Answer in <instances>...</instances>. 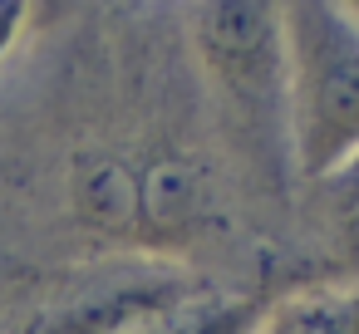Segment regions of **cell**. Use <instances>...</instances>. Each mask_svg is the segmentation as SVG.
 Masks as SVG:
<instances>
[{
    "instance_id": "5b68a950",
    "label": "cell",
    "mask_w": 359,
    "mask_h": 334,
    "mask_svg": "<svg viewBox=\"0 0 359 334\" xmlns=\"http://www.w3.org/2000/svg\"><path fill=\"white\" fill-rule=\"evenodd\" d=\"M256 334H359V285L320 280L266 300Z\"/></svg>"
},
{
    "instance_id": "ba28073f",
    "label": "cell",
    "mask_w": 359,
    "mask_h": 334,
    "mask_svg": "<svg viewBox=\"0 0 359 334\" xmlns=\"http://www.w3.org/2000/svg\"><path fill=\"white\" fill-rule=\"evenodd\" d=\"M0 334H25V319H15V314H11L6 290H0Z\"/></svg>"
},
{
    "instance_id": "9c48e42d",
    "label": "cell",
    "mask_w": 359,
    "mask_h": 334,
    "mask_svg": "<svg viewBox=\"0 0 359 334\" xmlns=\"http://www.w3.org/2000/svg\"><path fill=\"white\" fill-rule=\"evenodd\" d=\"M349 15H354V20H359V0H349Z\"/></svg>"
},
{
    "instance_id": "3957f363",
    "label": "cell",
    "mask_w": 359,
    "mask_h": 334,
    "mask_svg": "<svg viewBox=\"0 0 359 334\" xmlns=\"http://www.w3.org/2000/svg\"><path fill=\"white\" fill-rule=\"evenodd\" d=\"M187 290H192V275L177 260L118 256V260H104L79 290L35 305L25 319V334H118Z\"/></svg>"
},
{
    "instance_id": "6da1fadb",
    "label": "cell",
    "mask_w": 359,
    "mask_h": 334,
    "mask_svg": "<svg viewBox=\"0 0 359 334\" xmlns=\"http://www.w3.org/2000/svg\"><path fill=\"white\" fill-rule=\"evenodd\" d=\"M192 60L212 104V128L266 197H285L290 123H285V45L280 6L271 0H212L187 11Z\"/></svg>"
},
{
    "instance_id": "8992f818",
    "label": "cell",
    "mask_w": 359,
    "mask_h": 334,
    "mask_svg": "<svg viewBox=\"0 0 359 334\" xmlns=\"http://www.w3.org/2000/svg\"><path fill=\"white\" fill-rule=\"evenodd\" d=\"M310 211L325 226L330 246L349 265H359V153L349 162H339L330 177L310 182Z\"/></svg>"
},
{
    "instance_id": "277c9868",
    "label": "cell",
    "mask_w": 359,
    "mask_h": 334,
    "mask_svg": "<svg viewBox=\"0 0 359 334\" xmlns=\"http://www.w3.org/2000/svg\"><path fill=\"white\" fill-rule=\"evenodd\" d=\"M266 314V300L251 290H202L192 285L187 295H177L172 305L143 314L138 324L118 329V334H256Z\"/></svg>"
},
{
    "instance_id": "52a82bcc",
    "label": "cell",
    "mask_w": 359,
    "mask_h": 334,
    "mask_svg": "<svg viewBox=\"0 0 359 334\" xmlns=\"http://www.w3.org/2000/svg\"><path fill=\"white\" fill-rule=\"evenodd\" d=\"M30 20H35V6H25V0H0V64L15 55V45L25 40Z\"/></svg>"
},
{
    "instance_id": "7a4b0ae2",
    "label": "cell",
    "mask_w": 359,
    "mask_h": 334,
    "mask_svg": "<svg viewBox=\"0 0 359 334\" xmlns=\"http://www.w3.org/2000/svg\"><path fill=\"white\" fill-rule=\"evenodd\" d=\"M280 45L290 167L310 187L359 153V20L339 0H290Z\"/></svg>"
}]
</instances>
